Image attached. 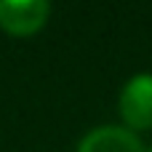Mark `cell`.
<instances>
[{"instance_id": "6da1fadb", "label": "cell", "mask_w": 152, "mask_h": 152, "mask_svg": "<svg viewBox=\"0 0 152 152\" xmlns=\"http://www.w3.org/2000/svg\"><path fill=\"white\" fill-rule=\"evenodd\" d=\"M118 112L131 131L152 128V72L134 75L118 96Z\"/></svg>"}, {"instance_id": "277c9868", "label": "cell", "mask_w": 152, "mask_h": 152, "mask_svg": "<svg viewBox=\"0 0 152 152\" xmlns=\"http://www.w3.org/2000/svg\"><path fill=\"white\" fill-rule=\"evenodd\" d=\"M147 152H152V147H150V150H147Z\"/></svg>"}, {"instance_id": "7a4b0ae2", "label": "cell", "mask_w": 152, "mask_h": 152, "mask_svg": "<svg viewBox=\"0 0 152 152\" xmlns=\"http://www.w3.org/2000/svg\"><path fill=\"white\" fill-rule=\"evenodd\" d=\"M51 5L45 0H0V29L16 37L35 35L45 27Z\"/></svg>"}, {"instance_id": "3957f363", "label": "cell", "mask_w": 152, "mask_h": 152, "mask_svg": "<svg viewBox=\"0 0 152 152\" xmlns=\"http://www.w3.org/2000/svg\"><path fill=\"white\" fill-rule=\"evenodd\" d=\"M75 152H147L142 139L126 126H99L91 128Z\"/></svg>"}]
</instances>
